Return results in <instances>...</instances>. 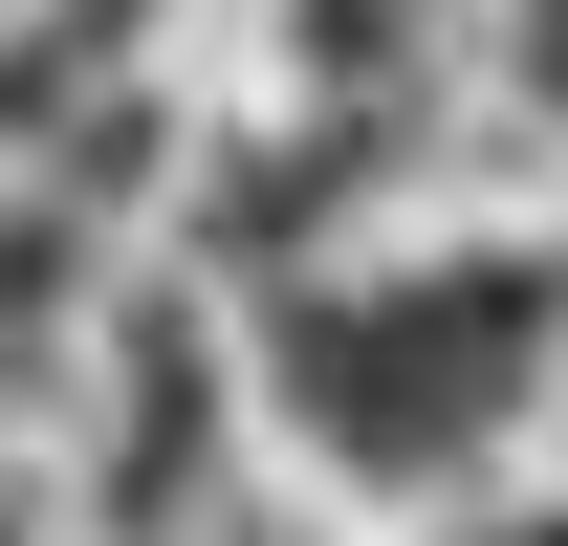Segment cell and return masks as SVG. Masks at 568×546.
<instances>
[{
    "label": "cell",
    "mask_w": 568,
    "mask_h": 546,
    "mask_svg": "<svg viewBox=\"0 0 568 546\" xmlns=\"http://www.w3.org/2000/svg\"><path fill=\"white\" fill-rule=\"evenodd\" d=\"M351 198H372L351 132H219L197 175H175V241H197V284H241V306H306L328 241H351Z\"/></svg>",
    "instance_id": "6da1fadb"
},
{
    "label": "cell",
    "mask_w": 568,
    "mask_h": 546,
    "mask_svg": "<svg viewBox=\"0 0 568 546\" xmlns=\"http://www.w3.org/2000/svg\"><path fill=\"white\" fill-rule=\"evenodd\" d=\"M481 546H568V503H547V525H481Z\"/></svg>",
    "instance_id": "7a4b0ae2"
}]
</instances>
